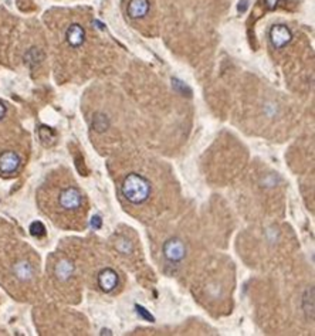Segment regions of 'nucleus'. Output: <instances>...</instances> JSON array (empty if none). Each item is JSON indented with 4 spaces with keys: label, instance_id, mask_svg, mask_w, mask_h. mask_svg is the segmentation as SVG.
Wrapping results in <instances>:
<instances>
[{
    "label": "nucleus",
    "instance_id": "f03ea898",
    "mask_svg": "<svg viewBox=\"0 0 315 336\" xmlns=\"http://www.w3.org/2000/svg\"><path fill=\"white\" fill-rule=\"evenodd\" d=\"M33 251H6L0 254V282L7 291L13 288L30 287L36 281L38 265L33 260Z\"/></svg>",
    "mask_w": 315,
    "mask_h": 336
},
{
    "label": "nucleus",
    "instance_id": "20e7f679",
    "mask_svg": "<svg viewBox=\"0 0 315 336\" xmlns=\"http://www.w3.org/2000/svg\"><path fill=\"white\" fill-rule=\"evenodd\" d=\"M22 155L17 149H0V175L2 176H13L20 171L22 166Z\"/></svg>",
    "mask_w": 315,
    "mask_h": 336
},
{
    "label": "nucleus",
    "instance_id": "1a4fd4ad",
    "mask_svg": "<svg viewBox=\"0 0 315 336\" xmlns=\"http://www.w3.org/2000/svg\"><path fill=\"white\" fill-rule=\"evenodd\" d=\"M118 285V275L111 268L102 269L98 275V287L104 292H111Z\"/></svg>",
    "mask_w": 315,
    "mask_h": 336
},
{
    "label": "nucleus",
    "instance_id": "f257e3e1",
    "mask_svg": "<svg viewBox=\"0 0 315 336\" xmlns=\"http://www.w3.org/2000/svg\"><path fill=\"white\" fill-rule=\"evenodd\" d=\"M38 199L41 208L57 224L66 227L71 220H78L84 216L86 199L81 190L74 184H46Z\"/></svg>",
    "mask_w": 315,
    "mask_h": 336
},
{
    "label": "nucleus",
    "instance_id": "4468645a",
    "mask_svg": "<svg viewBox=\"0 0 315 336\" xmlns=\"http://www.w3.org/2000/svg\"><path fill=\"white\" fill-rule=\"evenodd\" d=\"M93 226H95V227H97V228H98V227L101 226V219H99V217H94Z\"/></svg>",
    "mask_w": 315,
    "mask_h": 336
},
{
    "label": "nucleus",
    "instance_id": "39448f33",
    "mask_svg": "<svg viewBox=\"0 0 315 336\" xmlns=\"http://www.w3.org/2000/svg\"><path fill=\"white\" fill-rule=\"evenodd\" d=\"M185 244L179 239L167 240L163 244V256L171 263H180L185 258Z\"/></svg>",
    "mask_w": 315,
    "mask_h": 336
},
{
    "label": "nucleus",
    "instance_id": "9b49d317",
    "mask_svg": "<svg viewBox=\"0 0 315 336\" xmlns=\"http://www.w3.org/2000/svg\"><path fill=\"white\" fill-rule=\"evenodd\" d=\"M136 309H138V313H141L143 318H146L148 321H154V318H152V315L151 313H148V312L143 309L142 306H136Z\"/></svg>",
    "mask_w": 315,
    "mask_h": 336
},
{
    "label": "nucleus",
    "instance_id": "f8f14e48",
    "mask_svg": "<svg viewBox=\"0 0 315 336\" xmlns=\"http://www.w3.org/2000/svg\"><path fill=\"white\" fill-rule=\"evenodd\" d=\"M7 115V107L3 102H0V122L6 118Z\"/></svg>",
    "mask_w": 315,
    "mask_h": 336
},
{
    "label": "nucleus",
    "instance_id": "7ed1b4c3",
    "mask_svg": "<svg viewBox=\"0 0 315 336\" xmlns=\"http://www.w3.org/2000/svg\"><path fill=\"white\" fill-rule=\"evenodd\" d=\"M121 193L125 200L134 206H139L148 200L152 193V186L149 179L141 173H130L125 176L124 182L121 184Z\"/></svg>",
    "mask_w": 315,
    "mask_h": 336
},
{
    "label": "nucleus",
    "instance_id": "ddd939ff",
    "mask_svg": "<svg viewBox=\"0 0 315 336\" xmlns=\"http://www.w3.org/2000/svg\"><path fill=\"white\" fill-rule=\"evenodd\" d=\"M266 2V5L268 9H274L276 7V5L278 3V0H264Z\"/></svg>",
    "mask_w": 315,
    "mask_h": 336
},
{
    "label": "nucleus",
    "instance_id": "0eeeda50",
    "mask_svg": "<svg viewBox=\"0 0 315 336\" xmlns=\"http://www.w3.org/2000/svg\"><path fill=\"white\" fill-rule=\"evenodd\" d=\"M292 34L290 29L284 25L272 26L270 30V41H271L274 49H283L287 44L290 43Z\"/></svg>",
    "mask_w": 315,
    "mask_h": 336
},
{
    "label": "nucleus",
    "instance_id": "9d476101",
    "mask_svg": "<svg viewBox=\"0 0 315 336\" xmlns=\"http://www.w3.org/2000/svg\"><path fill=\"white\" fill-rule=\"evenodd\" d=\"M30 233L31 236H34V237H43L44 234H46V227L43 226V223L34 221V223H31Z\"/></svg>",
    "mask_w": 315,
    "mask_h": 336
},
{
    "label": "nucleus",
    "instance_id": "6e6552de",
    "mask_svg": "<svg viewBox=\"0 0 315 336\" xmlns=\"http://www.w3.org/2000/svg\"><path fill=\"white\" fill-rule=\"evenodd\" d=\"M151 12V0H130L127 14L132 20H142Z\"/></svg>",
    "mask_w": 315,
    "mask_h": 336
},
{
    "label": "nucleus",
    "instance_id": "423d86ee",
    "mask_svg": "<svg viewBox=\"0 0 315 336\" xmlns=\"http://www.w3.org/2000/svg\"><path fill=\"white\" fill-rule=\"evenodd\" d=\"M64 40L70 49H80L81 46L86 41V30L84 27L78 23H71L66 29L64 33Z\"/></svg>",
    "mask_w": 315,
    "mask_h": 336
}]
</instances>
